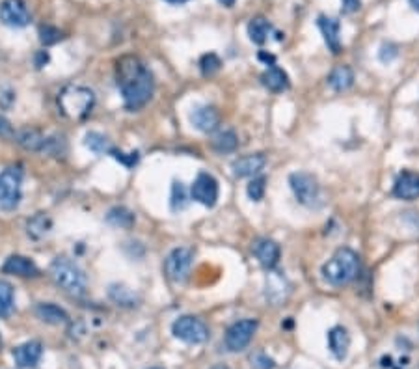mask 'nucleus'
I'll return each instance as SVG.
<instances>
[{
	"instance_id": "1",
	"label": "nucleus",
	"mask_w": 419,
	"mask_h": 369,
	"mask_svg": "<svg viewBox=\"0 0 419 369\" xmlns=\"http://www.w3.org/2000/svg\"><path fill=\"white\" fill-rule=\"evenodd\" d=\"M115 82L123 95V105L131 112L146 106L155 92L151 71L135 54H125L115 62Z\"/></svg>"
},
{
	"instance_id": "2",
	"label": "nucleus",
	"mask_w": 419,
	"mask_h": 369,
	"mask_svg": "<svg viewBox=\"0 0 419 369\" xmlns=\"http://www.w3.org/2000/svg\"><path fill=\"white\" fill-rule=\"evenodd\" d=\"M360 275V256L351 248H337L328 261L323 265V276L334 287H343Z\"/></svg>"
},
{
	"instance_id": "3",
	"label": "nucleus",
	"mask_w": 419,
	"mask_h": 369,
	"mask_svg": "<svg viewBox=\"0 0 419 369\" xmlns=\"http://www.w3.org/2000/svg\"><path fill=\"white\" fill-rule=\"evenodd\" d=\"M49 275L53 278L54 284L63 291L68 293L69 296H75V299H80V296L86 293V275L84 270L80 269L79 265L71 261L69 258H56L49 267Z\"/></svg>"
},
{
	"instance_id": "4",
	"label": "nucleus",
	"mask_w": 419,
	"mask_h": 369,
	"mask_svg": "<svg viewBox=\"0 0 419 369\" xmlns=\"http://www.w3.org/2000/svg\"><path fill=\"white\" fill-rule=\"evenodd\" d=\"M95 105L94 92L86 86H68L62 94L58 95V106L63 116L75 122H80L92 114Z\"/></svg>"
},
{
	"instance_id": "5",
	"label": "nucleus",
	"mask_w": 419,
	"mask_h": 369,
	"mask_svg": "<svg viewBox=\"0 0 419 369\" xmlns=\"http://www.w3.org/2000/svg\"><path fill=\"white\" fill-rule=\"evenodd\" d=\"M23 198V170L8 166L0 172V211H15Z\"/></svg>"
},
{
	"instance_id": "6",
	"label": "nucleus",
	"mask_w": 419,
	"mask_h": 369,
	"mask_svg": "<svg viewBox=\"0 0 419 369\" xmlns=\"http://www.w3.org/2000/svg\"><path fill=\"white\" fill-rule=\"evenodd\" d=\"M289 184H291V190L300 206L308 207V209L320 207L323 194H320V184L315 175L308 174V172H293L289 175Z\"/></svg>"
},
{
	"instance_id": "7",
	"label": "nucleus",
	"mask_w": 419,
	"mask_h": 369,
	"mask_svg": "<svg viewBox=\"0 0 419 369\" xmlns=\"http://www.w3.org/2000/svg\"><path fill=\"white\" fill-rule=\"evenodd\" d=\"M194 252L187 246L173 248L164 259V275L173 284H183L192 267Z\"/></svg>"
},
{
	"instance_id": "8",
	"label": "nucleus",
	"mask_w": 419,
	"mask_h": 369,
	"mask_svg": "<svg viewBox=\"0 0 419 369\" xmlns=\"http://www.w3.org/2000/svg\"><path fill=\"white\" fill-rule=\"evenodd\" d=\"M172 334L181 342L199 345L209 339V327L199 317L183 315L173 321Z\"/></svg>"
},
{
	"instance_id": "9",
	"label": "nucleus",
	"mask_w": 419,
	"mask_h": 369,
	"mask_svg": "<svg viewBox=\"0 0 419 369\" xmlns=\"http://www.w3.org/2000/svg\"><path fill=\"white\" fill-rule=\"evenodd\" d=\"M257 332V321L256 319H241V321L233 323L227 330H225L224 343L227 351L231 353H241L250 345L251 338Z\"/></svg>"
},
{
	"instance_id": "10",
	"label": "nucleus",
	"mask_w": 419,
	"mask_h": 369,
	"mask_svg": "<svg viewBox=\"0 0 419 369\" xmlns=\"http://www.w3.org/2000/svg\"><path fill=\"white\" fill-rule=\"evenodd\" d=\"M190 196H192V200L201 204V206L215 207L216 201H218V181L207 172H201L192 183Z\"/></svg>"
},
{
	"instance_id": "11",
	"label": "nucleus",
	"mask_w": 419,
	"mask_h": 369,
	"mask_svg": "<svg viewBox=\"0 0 419 369\" xmlns=\"http://www.w3.org/2000/svg\"><path fill=\"white\" fill-rule=\"evenodd\" d=\"M291 293V285L287 278L283 276L280 270H267V278H265V299L270 306H282L283 302L289 299Z\"/></svg>"
},
{
	"instance_id": "12",
	"label": "nucleus",
	"mask_w": 419,
	"mask_h": 369,
	"mask_svg": "<svg viewBox=\"0 0 419 369\" xmlns=\"http://www.w3.org/2000/svg\"><path fill=\"white\" fill-rule=\"evenodd\" d=\"M0 23L11 28H23L30 23V11L23 0H4L0 4Z\"/></svg>"
},
{
	"instance_id": "13",
	"label": "nucleus",
	"mask_w": 419,
	"mask_h": 369,
	"mask_svg": "<svg viewBox=\"0 0 419 369\" xmlns=\"http://www.w3.org/2000/svg\"><path fill=\"white\" fill-rule=\"evenodd\" d=\"M251 252L257 258L259 265L265 267L267 270L274 269L280 261V256H282V250H280V244L273 239H257L251 244Z\"/></svg>"
},
{
	"instance_id": "14",
	"label": "nucleus",
	"mask_w": 419,
	"mask_h": 369,
	"mask_svg": "<svg viewBox=\"0 0 419 369\" xmlns=\"http://www.w3.org/2000/svg\"><path fill=\"white\" fill-rule=\"evenodd\" d=\"M393 196L399 200H418L419 198V174L404 170L397 175L395 184H393Z\"/></svg>"
},
{
	"instance_id": "15",
	"label": "nucleus",
	"mask_w": 419,
	"mask_h": 369,
	"mask_svg": "<svg viewBox=\"0 0 419 369\" xmlns=\"http://www.w3.org/2000/svg\"><path fill=\"white\" fill-rule=\"evenodd\" d=\"M267 164V157L263 154H250L244 157L235 158L231 163V170L235 177H256L261 174V170Z\"/></svg>"
},
{
	"instance_id": "16",
	"label": "nucleus",
	"mask_w": 419,
	"mask_h": 369,
	"mask_svg": "<svg viewBox=\"0 0 419 369\" xmlns=\"http://www.w3.org/2000/svg\"><path fill=\"white\" fill-rule=\"evenodd\" d=\"M190 123L201 132H215L220 125V112L215 106H198L190 112Z\"/></svg>"
},
{
	"instance_id": "17",
	"label": "nucleus",
	"mask_w": 419,
	"mask_h": 369,
	"mask_svg": "<svg viewBox=\"0 0 419 369\" xmlns=\"http://www.w3.org/2000/svg\"><path fill=\"white\" fill-rule=\"evenodd\" d=\"M317 27H319L320 34L325 37V43L328 51H332L334 54H339L343 45H341V25L335 17L320 15L317 19Z\"/></svg>"
},
{
	"instance_id": "18",
	"label": "nucleus",
	"mask_w": 419,
	"mask_h": 369,
	"mask_svg": "<svg viewBox=\"0 0 419 369\" xmlns=\"http://www.w3.org/2000/svg\"><path fill=\"white\" fill-rule=\"evenodd\" d=\"M2 273L11 276H21V278H34V276L39 275V269L30 258L15 254V256H10L6 259L4 265H2Z\"/></svg>"
},
{
	"instance_id": "19",
	"label": "nucleus",
	"mask_w": 419,
	"mask_h": 369,
	"mask_svg": "<svg viewBox=\"0 0 419 369\" xmlns=\"http://www.w3.org/2000/svg\"><path fill=\"white\" fill-rule=\"evenodd\" d=\"M43 347L39 342H27L13 349L15 364L23 369H34L42 360Z\"/></svg>"
},
{
	"instance_id": "20",
	"label": "nucleus",
	"mask_w": 419,
	"mask_h": 369,
	"mask_svg": "<svg viewBox=\"0 0 419 369\" xmlns=\"http://www.w3.org/2000/svg\"><path fill=\"white\" fill-rule=\"evenodd\" d=\"M328 349L337 360L346 358L349 349H351V336L346 332V328L334 327L328 332Z\"/></svg>"
},
{
	"instance_id": "21",
	"label": "nucleus",
	"mask_w": 419,
	"mask_h": 369,
	"mask_svg": "<svg viewBox=\"0 0 419 369\" xmlns=\"http://www.w3.org/2000/svg\"><path fill=\"white\" fill-rule=\"evenodd\" d=\"M261 82L267 90L274 92V94H282L289 88V77L278 65H270V68L261 75Z\"/></svg>"
},
{
	"instance_id": "22",
	"label": "nucleus",
	"mask_w": 419,
	"mask_h": 369,
	"mask_svg": "<svg viewBox=\"0 0 419 369\" xmlns=\"http://www.w3.org/2000/svg\"><path fill=\"white\" fill-rule=\"evenodd\" d=\"M15 140L28 151H47L49 138L43 137L37 129H23L15 132Z\"/></svg>"
},
{
	"instance_id": "23",
	"label": "nucleus",
	"mask_w": 419,
	"mask_h": 369,
	"mask_svg": "<svg viewBox=\"0 0 419 369\" xmlns=\"http://www.w3.org/2000/svg\"><path fill=\"white\" fill-rule=\"evenodd\" d=\"M36 315L47 325H65L69 323L68 311L53 302H42L36 306Z\"/></svg>"
},
{
	"instance_id": "24",
	"label": "nucleus",
	"mask_w": 419,
	"mask_h": 369,
	"mask_svg": "<svg viewBox=\"0 0 419 369\" xmlns=\"http://www.w3.org/2000/svg\"><path fill=\"white\" fill-rule=\"evenodd\" d=\"M354 85V73L349 65H335L328 75V86L334 92H345Z\"/></svg>"
},
{
	"instance_id": "25",
	"label": "nucleus",
	"mask_w": 419,
	"mask_h": 369,
	"mask_svg": "<svg viewBox=\"0 0 419 369\" xmlns=\"http://www.w3.org/2000/svg\"><path fill=\"white\" fill-rule=\"evenodd\" d=\"M53 230V220L47 213H37L27 222V233L28 237L34 239V241H39L45 235H49V232Z\"/></svg>"
},
{
	"instance_id": "26",
	"label": "nucleus",
	"mask_w": 419,
	"mask_h": 369,
	"mask_svg": "<svg viewBox=\"0 0 419 369\" xmlns=\"http://www.w3.org/2000/svg\"><path fill=\"white\" fill-rule=\"evenodd\" d=\"M270 34H273V25H270L268 19H265V17H254V19L248 23V36H250L251 43L263 45V43L267 42Z\"/></svg>"
},
{
	"instance_id": "27",
	"label": "nucleus",
	"mask_w": 419,
	"mask_h": 369,
	"mask_svg": "<svg viewBox=\"0 0 419 369\" xmlns=\"http://www.w3.org/2000/svg\"><path fill=\"white\" fill-rule=\"evenodd\" d=\"M237 146H239V138H237L235 131H231V129L220 131L211 140V148L218 154H231V151H235Z\"/></svg>"
},
{
	"instance_id": "28",
	"label": "nucleus",
	"mask_w": 419,
	"mask_h": 369,
	"mask_svg": "<svg viewBox=\"0 0 419 369\" xmlns=\"http://www.w3.org/2000/svg\"><path fill=\"white\" fill-rule=\"evenodd\" d=\"M106 222L112 224L114 227H123V230H129V227L135 226V222H137V216L132 215L129 209L125 207H114L108 211L106 215Z\"/></svg>"
},
{
	"instance_id": "29",
	"label": "nucleus",
	"mask_w": 419,
	"mask_h": 369,
	"mask_svg": "<svg viewBox=\"0 0 419 369\" xmlns=\"http://www.w3.org/2000/svg\"><path fill=\"white\" fill-rule=\"evenodd\" d=\"M84 144H86V148H88L89 151H94L95 155H105L112 151L111 140H108L105 135H101V132H88L86 138H84Z\"/></svg>"
},
{
	"instance_id": "30",
	"label": "nucleus",
	"mask_w": 419,
	"mask_h": 369,
	"mask_svg": "<svg viewBox=\"0 0 419 369\" xmlns=\"http://www.w3.org/2000/svg\"><path fill=\"white\" fill-rule=\"evenodd\" d=\"M108 295H111L112 301L118 304V306H137V296H135V293H132L129 287H125V285H111V291H108Z\"/></svg>"
},
{
	"instance_id": "31",
	"label": "nucleus",
	"mask_w": 419,
	"mask_h": 369,
	"mask_svg": "<svg viewBox=\"0 0 419 369\" xmlns=\"http://www.w3.org/2000/svg\"><path fill=\"white\" fill-rule=\"evenodd\" d=\"M189 206V194H187V187L181 181H173L172 184V196H170V207L173 213H179L187 209Z\"/></svg>"
},
{
	"instance_id": "32",
	"label": "nucleus",
	"mask_w": 419,
	"mask_h": 369,
	"mask_svg": "<svg viewBox=\"0 0 419 369\" xmlns=\"http://www.w3.org/2000/svg\"><path fill=\"white\" fill-rule=\"evenodd\" d=\"M11 310H13V287L4 280H0V317L10 315Z\"/></svg>"
},
{
	"instance_id": "33",
	"label": "nucleus",
	"mask_w": 419,
	"mask_h": 369,
	"mask_svg": "<svg viewBox=\"0 0 419 369\" xmlns=\"http://www.w3.org/2000/svg\"><path fill=\"white\" fill-rule=\"evenodd\" d=\"M222 68V60L216 56L215 53L204 54L201 58H199V71L204 77H213L215 73H218Z\"/></svg>"
},
{
	"instance_id": "34",
	"label": "nucleus",
	"mask_w": 419,
	"mask_h": 369,
	"mask_svg": "<svg viewBox=\"0 0 419 369\" xmlns=\"http://www.w3.org/2000/svg\"><path fill=\"white\" fill-rule=\"evenodd\" d=\"M63 34L58 30L56 27H51V25H43L39 28V42L45 47H51V45H56L58 42H62Z\"/></svg>"
},
{
	"instance_id": "35",
	"label": "nucleus",
	"mask_w": 419,
	"mask_h": 369,
	"mask_svg": "<svg viewBox=\"0 0 419 369\" xmlns=\"http://www.w3.org/2000/svg\"><path fill=\"white\" fill-rule=\"evenodd\" d=\"M265 189H267V180H265L263 175H257V177H254V180L248 183V198H250L251 201H261L263 196H265Z\"/></svg>"
},
{
	"instance_id": "36",
	"label": "nucleus",
	"mask_w": 419,
	"mask_h": 369,
	"mask_svg": "<svg viewBox=\"0 0 419 369\" xmlns=\"http://www.w3.org/2000/svg\"><path fill=\"white\" fill-rule=\"evenodd\" d=\"M111 155L115 158V161H120L123 166H127V168H132V166H137L138 158H140V154H138V151L123 154V151H118V149H114V148H112Z\"/></svg>"
},
{
	"instance_id": "37",
	"label": "nucleus",
	"mask_w": 419,
	"mask_h": 369,
	"mask_svg": "<svg viewBox=\"0 0 419 369\" xmlns=\"http://www.w3.org/2000/svg\"><path fill=\"white\" fill-rule=\"evenodd\" d=\"M251 365L256 369H274L276 368V362L273 358H268L267 354L257 353L251 356Z\"/></svg>"
},
{
	"instance_id": "38",
	"label": "nucleus",
	"mask_w": 419,
	"mask_h": 369,
	"mask_svg": "<svg viewBox=\"0 0 419 369\" xmlns=\"http://www.w3.org/2000/svg\"><path fill=\"white\" fill-rule=\"evenodd\" d=\"M13 137H15L13 125H11L4 116H0V138H13Z\"/></svg>"
},
{
	"instance_id": "39",
	"label": "nucleus",
	"mask_w": 419,
	"mask_h": 369,
	"mask_svg": "<svg viewBox=\"0 0 419 369\" xmlns=\"http://www.w3.org/2000/svg\"><path fill=\"white\" fill-rule=\"evenodd\" d=\"M360 6H362V0H341V11L346 15L360 10Z\"/></svg>"
},
{
	"instance_id": "40",
	"label": "nucleus",
	"mask_w": 419,
	"mask_h": 369,
	"mask_svg": "<svg viewBox=\"0 0 419 369\" xmlns=\"http://www.w3.org/2000/svg\"><path fill=\"white\" fill-rule=\"evenodd\" d=\"M47 60H49L47 53H45V51H43V53H39V54H37V62H36V65H37V68H42L43 63L47 62Z\"/></svg>"
},
{
	"instance_id": "41",
	"label": "nucleus",
	"mask_w": 419,
	"mask_h": 369,
	"mask_svg": "<svg viewBox=\"0 0 419 369\" xmlns=\"http://www.w3.org/2000/svg\"><path fill=\"white\" fill-rule=\"evenodd\" d=\"M218 2H220V4L224 6V8H233V6H235L237 0H218Z\"/></svg>"
},
{
	"instance_id": "42",
	"label": "nucleus",
	"mask_w": 419,
	"mask_h": 369,
	"mask_svg": "<svg viewBox=\"0 0 419 369\" xmlns=\"http://www.w3.org/2000/svg\"><path fill=\"white\" fill-rule=\"evenodd\" d=\"M168 4H185V2H189V0H164Z\"/></svg>"
},
{
	"instance_id": "43",
	"label": "nucleus",
	"mask_w": 419,
	"mask_h": 369,
	"mask_svg": "<svg viewBox=\"0 0 419 369\" xmlns=\"http://www.w3.org/2000/svg\"><path fill=\"white\" fill-rule=\"evenodd\" d=\"M410 4H412L415 11H419V0H410Z\"/></svg>"
},
{
	"instance_id": "44",
	"label": "nucleus",
	"mask_w": 419,
	"mask_h": 369,
	"mask_svg": "<svg viewBox=\"0 0 419 369\" xmlns=\"http://www.w3.org/2000/svg\"><path fill=\"white\" fill-rule=\"evenodd\" d=\"M211 369H230L227 365H215V368H211Z\"/></svg>"
},
{
	"instance_id": "45",
	"label": "nucleus",
	"mask_w": 419,
	"mask_h": 369,
	"mask_svg": "<svg viewBox=\"0 0 419 369\" xmlns=\"http://www.w3.org/2000/svg\"><path fill=\"white\" fill-rule=\"evenodd\" d=\"M0 347H2V338H0Z\"/></svg>"
},
{
	"instance_id": "46",
	"label": "nucleus",
	"mask_w": 419,
	"mask_h": 369,
	"mask_svg": "<svg viewBox=\"0 0 419 369\" xmlns=\"http://www.w3.org/2000/svg\"><path fill=\"white\" fill-rule=\"evenodd\" d=\"M149 369H163V368H149Z\"/></svg>"
}]
</instances>
